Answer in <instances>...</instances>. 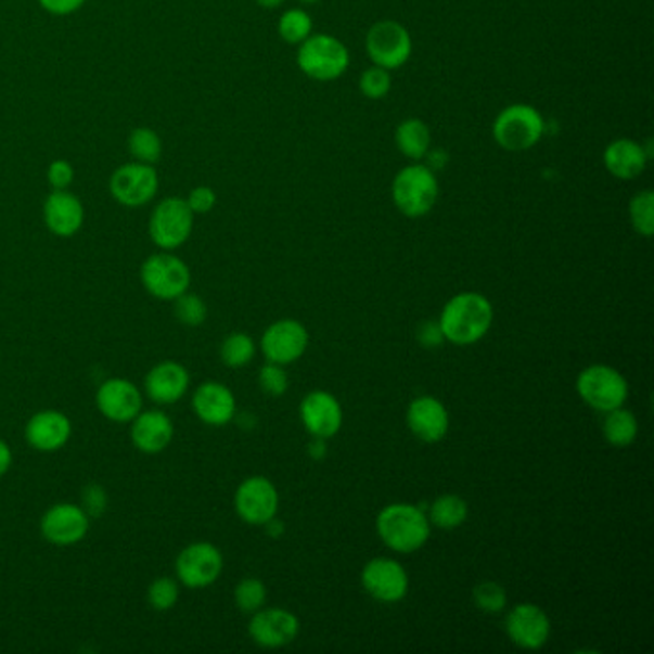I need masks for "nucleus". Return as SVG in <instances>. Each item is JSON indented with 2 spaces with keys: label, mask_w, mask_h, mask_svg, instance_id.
I'll return each mask as SVG.
<instances>
[{
  "label": "nucleus",
  "mask_w": 654,
  "mask_h": 654,
  "mask_svg": "<svg viewBox=\"0 0 654 654\" xmlns=\"http://www.w3.org/2000/svg\"><path fill=\"white\" fill-rule=\"evenodd\" d=\"M493 321V307L486 296L476 292H463L449 299L441 317L439 329L444 338L457 346H471L488 334Z\"/></svg>",
  "instance_id": "obj_1"
},
{
  "label": "nucleus",
  "mask_w": 654,
  "mask_h": 654,
  "mask_svg": "<svg viewBox=\"0 0 654 654\" xmlns=\"http://www.w3.org/2000/svg\"><path fill=\"white\" fill-rule=\"evenodd\" d=\"M376 530L389 549L414 553L431 538V522L419 506L394 503L379 514Z\"/></svg>",
  "instance_id": "obj_2"
},
{
  "label": "nucleus",
  "mask_w": 654,
  "mask_h": 654,
  "mask_svg": "<svg viewBox=\"0 0 654 654\" xmlns=\"http://www.w3.org/2000/svg\"><path fill=\"white\" fill-rule=\"evenodd\" d=\"M392 198L399 211L409 219L428 216L439 198L436 171L421 162L399 169L392 182Z\"/></svg>",
  "instance_id": "obj_3"
},
{
  "label": "nucleus",
  "mask_w": 654,
  "mask_h": 654,
  "mask_svg": "<svg viewBox=\"0 0 654 654\" xmlns=\"http://www.w3.org/2000/svg\"><path fill=\"white\" fill-rule=\"evenodd\" d=\"M296 62L309 79L321 84L336 81L349 67V50L344 42L326 34H311L298 44Z\"/></svg>",
  "instance_id": "obj_4"
},
{
  "label": "nucleus",
  "mask_w": 654,
  "mask_h": 654,
  "mask_svg": "<svg viewBox=\"0 0 654 654\" xmlns=\"http://www.w3.org/2000/svg\"><path fill=\"white\" fill-rule=\"evenodd\" d=\"M491 133L493 141L506 152H524L541 141L546 119L530 104H511L497 114Z\"/></svg>",
  "instance_id": "obj_5"
},
{
  "label": "nucleus",
  "mask_w": 654,
  "mask_h": 654,
  "mask_svg": "<svg viewBox=\"0 0 654 654\" xmlns=\"http://www.w3.org/2000/svg\"><path fill=\"white\" fill-rule=\"evenodd\" d=\"M142 286L150 296L162 302H174L191 286V269L181 257L169 252L150 256L141 267Z\"/></svg>",
  "instance_id": "obj_6"
},
{
  "label": "nucleus",
  "mask_w": 654,
  "mask_h": 654,
  "mask_svg": "<svg viewBox=\"0 0 654 654\" xmlns=\"http://www.w3.org/2000/svg\"><path fill=\"white\" fill-rule=\"evenodd\" d=\"M364 49L373 66L399 69L406 66L413 54V39L406 25L394 20H382L367 31Z\"/></svg>",
  "instance_id": "obj_7"
},
{
  "label": "nucleus",
  "mask_w": 654,
  "mask_h": 654,
  "mask_svg": "<svg viewBox=\"0 0 654 654\" xmlns=\"http://www.w3.org/2000/svg\"><path fill=\"white\" fill-rule=\"evenodd\" d=\"M576 386L581 399L601 413L618 409L628 399V382L616 369L606 364H591L584 369Z\"/></svg>",
  "instance_id": "obj_8"
},
{
  "label": "nucleus",
  "mask_w": 654,
  "mask_h": 654,
  "mask_svg": "<svg viewBox=\"0 0 654 654\" xmlns=\"http://www.w3.org/2000/svg\"><path fill=\"white\" fill-rule=\"evenodd\" d=\"M223 572V555L214 543L196 541L184 547L177 561L175 574L182 586L202 589L216 584Z\"/></svg>",
  "instance_id": "obj_9"
},
{
  "label": "nucleus",
  "mask_w": 654,
  "mask_h": 654,
  "mask_svg": "<svg viewBox=\"0 0 654 654\" xmlns=\"http://www.w3.org/2000/svg\"><path fill=\"white\" fill-rule=\"evenodd\" d=\"M194 214L187 200L167 198L159 202L150 217V236L162 249H175L189 241Z\"/></svg>",
  "instance_id": "obj_10"
},
{
  "label": "nucleus",
  "mask_w": 654,
  "mask_h": 654,
  "mask_svg": "<svg viewBox=\"0 0 654 654\" xmlns=\"http://www.w3.org/2000/svg\"><path fill=\"white\" fill-rule=\"evenodd\" d=\"M234 509L242 521L264 526L279 511V493L273 482L264 476H252L242 482L234 493Z\"/></svg>",
  "instance_id": "obj_11"
},
{
  "label": "nucleus",
  "mask_w": 654,
  "mask_h": 654,
  "mask_svg": "<svg viewBox=\"0 0 654 654\" xmlns=\"http://www.w3.org/2000/svg\"><path fill=\"white\" fill-rule=\"evenodd\" d=\"M91 528V518L74 503H59L42 514L41 534L52 546L69 547L79 543Z\"/></svg>",
  "instance_id": "obj_12"
},
{
  "label": "nucleus",
  "mask_w": 654,
  "mask_h": 654,
  "mask_svg": "<svg viewBox=\"0 0 654 654\" xmlns=\"http://www.w3.org/2000/svg\"><path fill=\"white\" fill-rule=\"evenodd\" d=\"M307 344L309 334L306 326L294 319L277 321L261 336V349L269 363H294L306 354Z\"/></svg>",
  "instance_id": "obj_13"
},
{
  "label": "nucleus",
  "mask_w": 654,
  "mask_h": 654,
  "mask_svg": "<svg viewBox=\"0 0 654 654\" xmlns=\"http://www.w3.org/2000/svg\"><path fill=\"white\" fill-rule=\"evenodd\" d=\"M367 593L382 603H398L407 595L409 576L394 559H373L361 572Z\"/></svg>",
  "instance_id": "obj_14"
},
{
  "label": "nucleus",
  "mask_w": 654,
  "mask_h": 654,
  "mask_svg": "<svg viewBox=\"0 0 654 654\" xmlns=\"http://www.w3.org/2000/svg\"><path fill=\"white\" fill-rule=\"evenodd\" d=\"M97 407L112 423H131L142 411L141 389L127 379H108L97 392Z\"/></svg>",
  "instance_id": "obj_15"
},
{
  "label": "nucleus",
  "mask_w": 654,
  "mask_h": 654,
  "mask_svg": "<svg viewBox=\"0 0 654 654\" xmlns=\"http://www.w3.org/2000/svg\"><path fill=\"white\" fill-rule=\"evenodd\" d=\"M110 191L124 206H144L156 196L158 175L144 164H127L117 169L110 179Z\"/></svg>",
  "instance_id": "obj_16"
},
{
  "label": "nucleus",
  "mask_w": 654,
  "mask_h": 654,
  "mask_svg": "<svg viewBox=\"0 0 654 654\" xmlns=\"http://www.w3.org/2000/svg\"><path fill=\"white\" fill-rule=\"evenodd\" d=\"M506 633L514 645L526 651H538L551 636V621L543 608L531 603L514 606L505 620Z\"/></svg>",
  "instance_id": "obj_17"
},
{
  "label": "nucleus",
  "mask_w": 654,
  "mask_h": 654,
  "mask_svg": "<svg viewBox=\"0 0 654 654\" xmlns=\"http://www.w3.org/2000/svg\"><path fill=\"white\" fill-rule=\"evenodd\" d=\"M249 638L254 643L266 649H279V646L292 643L299 631V621L294 614L284 608H259L254 613L248 626Z\"/></svg>",
  "instance_id": "obj_18"
},
{
  "label": "nucleus",
  "mask_w": 654,
  "mask_h": 654,
  "mask_svg": "<svg viewBox=\"0 0 654 654\" xmlns=\"http://www.w3.org/2000/svg\"><path fill=\"white\" fill-rule=\"evenodd\" d=\"M299 416H302L306 431L313 438L324 439L336 436L342 428V421H344L338 399L323 389L307 394L299 406Z\"/></svg>",
  "instance_id": "obj_19"
},
{
  "label": "nucleus",
  "mask_w": 654,
  "mask_h": 654,
  "mask_svg": "<svg viewBox=\"0 0 654 654\" xmlns=\"http://www.w3.org/2000/svg\"><path fill=\"white\" fill-rule=\"evenodd\" d=\"M72 438V421L56 409L35 413L25 424V439L31 448L52 453L64 448Z\"/></svg>",
  "instance_id": "obj_20"
},
{
  "label": "nucleus",
  "mask_w": 654,
  "mask_h": 654,
  "mask_svg": "<svg viewBox=\"0 0 654 654\" xmlns=\"http://www.w3.org/2000/svg\"><path fill=\"white\" fill-rule=\"evenodd\" d=\"M191 386V374L177 361H162L150 369L144 379V392L154 403L171 406L184 398Z\"/></svg>",
  "instance_id": "obj_21"
},
{
  "label": "nucleus",
  "mask_w": 654,
  "mask_h": 654,
  "mask_svg": "<svg viewBox=\"0 0 654 654\" xmlns=\"http://www.w3.org/2000/svg\"><path fill=\"white\" fill-rule=\"evenodd\" d=\"M174 421L159 409L141 411L131 421V441L134 448L146 456H158L171 446Z\"/></svg>",
  "instance_id": "obj_22"
},
{
  "label": "nucleus",
  "mask_w": 654,
  "mask_h": 654,
  "mask_svg": "<svg viewBox=\"0 0 654 654\" xmlns=\"http://www.w3.org/2000/svg\"><path fill=\"white\" fill-rule=\"evenodd\" d=\"M407 424L416 438L424 444H436L446 438L449 431V414L439 399L423 396L414 399L407 409Z\"/></svg>",
  "instance_id": "obj_23"
},
{
  "label": "nucleus",
  "mask_w": 654,
  "mask_h": 654,
  "mask_svg": "<svg viewBox=\"0 0 654 654\" xmlns=\"http://www.w3.org/2000/svg\"><path fill=\"white\" fill-rule=\"evenodd\" d=\"M192 409L202 423L225 426L231 423L236 414V399L225 384L206 382L194 392Z\"/></svg>",
  "instance_id": "obj_24"
},
{
  "label": "nucleus",
  "mask_w": 654,
  "mask_h": 654,
  "mask_svg": "<svg viewBox=\"0 0 654 654\" xmlns=\"http://www.w3.org/2000/svg\"><path fill=\"white\" fill-rule=\"evenodd\" d=\"M649 152L643 144L631 141V139H616L611 142L603 154V164L608 174L621 179V181H633L645 174L649 164Z\"/></svg>",
  "instance_id": "obj_25"
},
{
  "label": "nucleus",
  "mask_w": 654,
  "mask_h": 654,
  "mask_svg": "<svg viewBox=\"0 0 654 654\" xmlns=\"http://www.w3.org/2000/svg\"><path fill=\"white\" fill-rule=\"evenodd\" d=\"M44 223L56 236H74L84 225L81 202L69 192H52L44 202Z\"/></svg>",
  "instance_id": "obj_26"
},
{
  "label": "nucleus",
  "mask_w": 654,
  "mask_h": 654,
  "mask_svg": "<svg viewBox=\"0 0 654 654\" xmlns=\"http://www.w3.org/2000/svg\"><path fill=\"white\" fill-rule=\"evenodd\" d=\"M396 146L411 162H423L431 152L432 134L428 125L419 117L403 119L396 129Z\"/></svg>",
  "instance_id": "obj_27"
},
{
  "label": "nucleus",
  "mask_w": 654,
  "mask_h": 654,
  "mask_svg": "<svg viewBox=\"0 0 654 654\" xmlns=\"http://www.w3.org/2000/svg\"><path fill=\"white\" fill-rule=\"evenodd\" d=\"M638 419L628 409L618 407L606 413L603 434L608 444H613L616 448H628L638 438Z\"/></svg>",
  "instance_id": "obj_28"
},
{
  "label": "nucleus",
  "mask_w": 654,
  "mask_h": 654,
  "mask_svg": "<svg viewBox=\"0 0 654 654\" xmlns=\"http://www.w3.org/2000/svg\"><path fill=\"white\" fill-rule=\"evenodd\" d=\"M469 516V505L463 497L441 496L432 503L431 521L441 530H456Z\"/></svg>",
  "instance_id": "obj_29"
},
{
  "label": "nucleus",
  "mask_w": 654,
  "mask_h": 654,
  "mask_svg": "<svg viewBox=\"0 0 654 654\" xmlns=\"http://www.w3.org/2000/svg\"><path fill=\"white\" fill-rule=\"evenodd\" d=\"M219 356L227 367L242 369L252 363V359L256 357V342L244 332H232L223 339Z\"/></svg>",
  "instance_id": "obj_30"
},
{
  "label": "nucleus",
  "mask_w": 654,
  "mask_h": 654,
  "mask_svg": "<svg viewBox=\"0 0 654 654\" xmlns=\"http://www.w3.org/2000/svg\"><path fill=\"white\" fill-rule=\"evenodd\" d=\"M313 34V22L306 10H286L279 20V35L288 44H302L309 35Z\"/></svg>",
  "instance_id": "obj_31"
},
{
  "label": "nucleus",
  "mask_w": 654,
  "mask_h": 654,
  "mask_svg": "<svg viewBox=\"0 0 654 654\" xmlns=\"http://www.w3.org/2000/svg\"><path fill=\"white\" fill-rule=\"evenodd\" d=\"M630 219L633 229L641 236H653L654 232V194L653 191H641L631 198Z\"/></svg>",
  "instance_id": "obj_32"
},
{
  "label": "nucleus",
  "mask_w": 654,
  "mask_h": 654,
  "mask_svg": "<svg viewBox=\"0 0 654 654\" xmlns=\"http://www.w3.org/2000/svg\"><path fill=\"white\" fill-rule=\"evenodd\" d=\"M267 601V589L264 581L257 578H244L234 589V603L242 613L254 614L264 608Z\"/></svg>",
  "instance_id": "obj_33"
},
{
  "label": "nucleus",
  "mask_w": 654,
  "mask_h": 654,
  "mask_svg": "<svg viewBox=\"0 0 654 654\" xmlns=\"http://www.w3.org/2000/svg\"><path fill=\"white\" fill-rule=\"evenodd\" d=\"M149 605L158 611V613H167L171 611L177 601H179V584L169 576H162L158 580L150 584L149 593Z\"/></svg>",
  "instance_id": "obj_34"
},
{
  "label": "nucleus",
  "mask_w": 654,
  "mask_h": 654,
  "mask_svg": "<svg viewBox=\"0 0 654 654\" xmlns=\"http://www.w3.org/2000/svg\"><path fill=\"white\" fill-rule=\"evenodd\" d=\"M175 302V317L184 326H200L207 319V306L196 294L184 292Z\"/></svg>",
  "instance_id": "obj_35"
},
{
  "label": "nucleus",
  "mask_w": 654,
  "mask_h": 654,
  "mask_svg": "<svg viewBox=\"0 0 654 654\" xmlns=\"http://www.w3.org/2000/svg\"><path fill=\"white\" fill-rule=\"evenodd\" d=\"M359 91L364 99L382 100L388 97L392 91V77L388 69L384 67L371 66L364 69L359 77Z\"/></svg>",
  "instance_id": "obj_36"
},
{
  "label": "nucleus",
  "mask_w": 654,
  "mask_h": 654,
  "mask_svg": "<svg viewBox=\"0 0 654 654\" xmlns=\"http://www.w3.org/2000/svg\"><path fill=\"white\" fill-rule=\"evenodd\" d=\"M473 597L474 603L480 608L482 613H501L506 606L505 589L501 588L496 581H484L480 586H476Z\"/></svg>",
  "instance_id": "obj_37"
},
{
  "label": "nucleus",
  "mask_w": 654,
  "mask_h": 654,
  "mask_svg": "<svg viewBox=\"0 0 654 654\" xmlns=\"http://www.w3.org/2000/svg\"><path fill=\"white\" fill-rule=\"evenodd\" d=\"M129 146H131V154L134 158L146 162V164L158 162L159 154H162L158 134L150 129H137L129 139Z\"/></svg>",
  "instance_id": "obj_38"
},
{
  "label": "nucleus",
  "mask_w": 654,
  "mask_h": 654,
  "mask_svg": "<svg viewBox=\"0 0 654 654\" xmlns=\"http://www.w3.org/2000/svg\"><path fill=\"white\" fill-rule=\"evenodd\" d=\"M259 386L269 396L279 398L288 389V374L282 369V364L267 363L259 371Z\"/></svg>",
  "instance_id": "obj_39"
},
{
  "label": "nucleus",
  "mask_w": 654,
  "mask_h": 654,
  "mask_svg": "<svg viewBox=\"0 0 654 654\" xmlns=\"http://www.w3.org/2000/svg\"><path fill=\"white\" fill-rule=\"evenodd\" d=\"M81 509L89 518H100L102 514L106 513L108 509V496H106V489L102 488L100 484H87V488L84 489V496H81Z\"/></svg>",
  "instance_id": "obj_40"
},
{
  "label": "nucleus",
  "mask_w": 654,
  "mask_h": 654,
  "mask_svg": "<svg viewBox=\"0 0 654 654\" xmlns=\"http://www.w3.org/2000/svg\"><path fill=\"white\" fill-rule=\"evenodd\" d=\"M216 192L209 187H198L191 192V196L187 200V204L192 209V214H207L209 209L216 206Z\"/></svg>",
  "instance_id": "obj_41"
},
{
  "label": "nucleus",
  "mask_w": 654,
  "mask_h": 654,
  "mask_svg": "<svg viewBox=\"0 0 654 654\" xmlns=\"http://www.w3.org/2000/svg\"><path fill=\"white\" fill-rule=\"evenodd\" d=\"M49 181L56 191H64L74 181V169L64 159H59L49 167Z\"/></svg>",
  "instance_id": "obj_42"
},
{
  "label": "nucleus",
  "mask_w": 654,
  "mask_h": 654,
  "mask_svg": "<svg viewBox=\"0 0 654 654\" xmlns=\"http://www.w3.org/2000/svg\"><path fill=\"white\" fill-rule=\"evenodd\" d=\"M416 338L419 342L423 344L424 348L434 349L438 348L444 344V332L439 329V323H434V321H428V323H424L419 332H416Z\"/></svg>",
  "instance_id": "obj_43"
},
{
  "label": "nucleus",
  "mask_w": 654,
  "mask_h": 654,
  "mask_svg": "<svg viewBox=\"0 0 654 654\" xmlns=\"http://www.w3.org/2000/svg\"><path fill=\"white\" fill-rule=\"evenodd\" d=\"M85 0H41L42 7L52 14H69L79 9Z\"/></svg>",
  "instance_id": "obj_44"
},
{
  "label": "nucleus",
  "mask_w": 654,
  "mask_h": 654,
  "mask_svg": "<svg viewBox=\"0 0 654 654\" xmlns=\"http://www.w3.org/2000/svg\"><path fill=\"white\" fill-rule=\"evenodd\" d=\"M12 461H14L12 449H10L9 444L4 439H0V478L9 473Z\"/></svg>",
  "instance_id": "obj_45"
},
{
  "label": "nucleus",
  "mask_w": 654,
  "mask_h": 654,
  "mask_svg": "<svg viewBox=\"0 0 654 654\" xmlns=\"http://www.w3.org/2000/svg\"><path fill=\"white\" fill-rule=\"evenodd\" d=\"M307 451H309V456H311V459H324V456H326V439H311V444H309V448H307Z\"/></svg>",
  "instance_id": "obj_46"
},
{
  "label": "nucleus",
  "mask_w": 654,
  "mask_h": 654,
  "mask_svg": "<svg viewBox=\"0 0 654 654\" xmlns=\"http://www.w3.org/2000/svg\"><path fill=\"white\" fill-rule=\"evenodd\" d=\"M264 526H266L267 536H271V538H281L282 531H284V524H282V521H279L277 516H273L271 521L266 522Z\"/></svg>",
  "instance_id": "obj_47"
},
{
  "label": "nucleus",
  "mask_w": 654,
  "mask_h": 654,
  "mask_svg": "<svg viewBox=\"0 0 654 654\" xmlns=\"http://www.w3.org/2000/svg\"><path fill=\"white\" fill-rule=\"evenodd\" d=\"M256 2L259 4V7H264V9L273 10L282 7V2H284V0H256Z\"/></svg>",
  "instance_id": "obj_48"
},
{
  "label": "nucleus",
  "mask_w": 654,
  "mask_h": 654,
  "mask_svg": "<svg viewBox=\"0 0 654 654\" xmlns=\"http://www.w3.org/2000/svg\"><path fill=\"white\" fill-rule=\"evenodd\" d=\"M302 4H316V2H321V0H298Z\"/></svg>",
  "instance_id": "obj_49"
}]
</instances>
